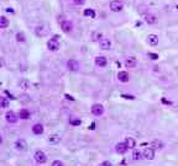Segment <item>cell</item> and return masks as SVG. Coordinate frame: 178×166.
I'll use <instances>...</instances> for the list:
<instances>
[{
    "label": "cell",
    "instance_id": "obj_22",
    "mask_svg": "<svg viewBox=\"0 0 178 166\" xmlns=\"http://www.w3.org/2000/svg\"><path fill=\"white\" fill-rule=\"evenodd\" d=\"M9 26V20L5 16H0V28H6Z\"/></svg>",
    "mask_w": 178,
    "mask_h": 166
},
{
    "label": "cell",
    "instance_id": "obj_21",
    "mask_svg": "<svg viewBox=\"0 0 178 166\" xmlns=\"http://www.w3.org/2000/svg\"><path fill=\"white\" fill-rule=\"evenodd\" d=\"M60 140H61V137L58 134H51L48 137V142L52 144H57V143H60Z\"/></svg>",
    "mask_w": 178,
    "mask_h": 166
},
{
    "label": "cell",
    "instance_id": "obj_18",
    "mask_svg": "<svg viewBox=\"0 0 178 166\" xmlns=\"http://www.w3.org/2000/svg\"><path fill=\"white\" fill-rule=\"evenodd\" d=\"M124 143L126 144V146L129 148V149H135V146H136V140L131 137H126L125 140H124Z\"/></svg>",
    "mask_w": 178,
    "mask_h": 166
},
{
    "label": "cell",
    "instance_id": "obj_15",
    "mask_svg": "<svg viewBox=\"0 0 178 166\" xmlns=\"http://www.w3.org/2000/svg\"><path fill=\"white\" fill-rule=\"evenodd\" d=\"M5 118H6V121H8L9 123H16V122H17V118H19V117H17V116L12 112V111H8L6 115H5Z\"/></svg>",
    "mask_w": 178,
    "mask_h": 166
},
{
    "label": "cell",
    "instance_id": "obj_30",
    "mask_svg": "<svg viewBox=\"0 0 178 166\" xmlns=\"http://www.w3.org/2000/svg\"><path fill=\"white\" fill-rule=\"evenodd\" d=\"M152 146H155V148H157V149H162V148H163V144L161 143V142H153L152 143Z\"/></svg>",
    "mask_w": 178,
    "mask_h": 166
},
{
    "label": "cell",
    "instance_id": "obj_24",
    "mask_svg": "<svg viewBox=\"0 0 178 166\" xmlns=\"http://www.w3.org/2000/svg\"><path fill=\"white\" fill-rule=\"evenodd\" d=\"M19 85H20V87H21V89H24V90H27V89H30V86H31L30 81H29V80H26V79H22V80L19 83Z\"/></svg>",
    "mask_w": 178,
    "mask_h": 166
},
{
    "label": "cell",
    "instance_id": "obj_27",
    "mask_svg": "<svg viewBox=\"0 0 178 166\" xmlns=\"http://www.w3.org/2000/svg\"><path fill=\"white\" fill-rule=\"evenodd\" d=\"M101 38H103V34H101V32H94V33H93V36H92V40H93V41H95V42H99Z\"/></svg>",
    "mask_w": 178,
    "mask_h": 166
},
{
    "label": "cell",
    "instance_id": "obj_2",
    "mask_svg": "<svg viewBox=\"0 0 178 166\" xmlns=\"http://www.w3.org/2000/svg\"><path fill=\"white\" fill-rule=\"evenodd\" d=\"M47 48L51 50V52H57L60 49V42L57 41V36L51 38L48 42H47Z\"/></svg>",
    "mask_w": 178,
    "mask_h": 166
},
{
    "label": "cell",
    "instance_id": "obj_39",
    "mask_svg": "<svg viewBox=\"0 0 178 166\" xmlns=\"http://www.w3.org/2000/svg\"><path fill=\"white\" fill-rule=\"evenodd\" d=\"M94 127H95V123H92V125H91V129H92V131H94V129H95Z\"/></svg>",
    "mask_w": 178,
    "mask_h": 166
},
{
    "label": "cell",
    "instance_id": "obj_6",
    "mask_svg": "<svg viewBox=\"0 0 178 166\" xmlns=\"http://www.w3.org/2000/svg\"><path fill=\"white\" fill-rule=\"evenodd\" d=\"M129 150V148L126 146V144L124 143V142H121V143H118L116 145H115V151L118 153V154H120V155H124V154H126V151Z\"/></svg>",
    "mask_w": 178,
    "mask_h": 166
},
{
    "label": "cell",
    "instance_id": "obj_31",
    "mask_svg": "<svg viewBox=\"0 0 178 166\" xmlns=\"http://www.w3.org/2000/svg\"><path fill=\"white\" fill-rule=\"evenodd\" d=\"M51 166H64V164L61 161V160H55L52 162V165Z\"/></svg>",
    "mask_w": 178,
    "mask_h": 166
},
{
    "label": "cell",
    "instance_id": "obj_13",
    "mask_svg": "<svg viewBox=\"0 0 178 166\" xmlns=\"http://www.w3.org/2000/svg\"><path fill=\"white\" fill-rule=\"evenodd\" d=\"M118 79H119V81H121V83H129L130 75H129L128 71H119V73H118Z\"/></svg>",
    "mask_w": 178,
    "mask_h": 166
},
{
    "label": "cell",
    "instance_id": "obj_4",
    "mask_svg": "<svg viewBox=\"0 0 178 166\" xmlns=\"http://www.w3.org/2000/svg\"><path fill=\"white\" fill-rule=\"evenodd\" d=\"M91 111H92V113H93L94 116L100 117V116L104 113V107H103V105H100V103H94V105L92 106Z\"/></svg>",
    "mask_w": 178,
    "mask_h": 166
},
{
    "label": "cell",
    "instance_id": "obj_11",
    "mask_svg": "<svg viewBox=\"0 0 178 166\" xmlns=\"http://www.w3.org/2000/svg\"><path fill=\"white\" fill-rule=\"evenodd\" d=\"M61 28H62L63 32L68 33V32H70L73 30V25L70 24L69 21H67V20H63V21H61Z\"/></svg>",
    "mask_w": 178,
    "mask_h": 166
},
{
    "label": "cell",
    "instance_id": "obj_3",
    "mask_svg": "<svg viewBox=\"0 0 178 166\" xmlns=\"http://www.w3.org/2000/svg\"><path fill=\"white\" fill-rule=\"evenodd\" d=\"M33 158H35V160H36V162H39V164H46L47 162V155L42 150H36L35 151Z\"/></svg>",
    "mask_w": 178,
    "mask_h": 166
},
{
    "label": "cell",
    "instance_id": "obj_7",
    "mask_svg": "<svg viewBox=\"0 0 178 166\" xmlns=\"http://www.w3.org/2000/svg\"><path fill=\"white\" fill-rule=\"evenodd\" d=\"M67 69L69 70V71H78L79 69H80V65H79V63L77 62V60H68L67 62Z\"/></svg>",
    "mask_w": 178,
    "mask_h": 166
},
{
    "label": "cell",
    "instance_id": "obj_8",
    "mask_svg": "<svg viewBox=\"0 0 178 166\" xmlns=\"http://www.w3.org/2000/svg\"><path fill=\"white\" fill-rule=\"evenodd\" d=\"M99 46H100V48L103 50H109L110 47H111V41L109 38H104L103 37V38L100 40V42H99Z\"/></svg>",
    "mask_w": 178,
    "mask_h": 166
},
{
    "label": "cell",
    "instance_id": "obj_40",
    "mask_svg": "<svg viewBox=\"0 0 178 166\" xmlns=\"http://www.w3.org/2000/svg\"><path fill=\"white\" fill-rule=\"evenodd\" d=\"M2 67H3V60L0 59V68H2Z\"/></svg>",
    "mask_w": 178,
    "mask_h": 166
},
{
    "label": "cell",
    "instance_id": "obj_12",
    "mask_svg": "<svg viewBox=\"0 0 178 166\" xmlns=\"http://www.w3.org/2000/svg\"><path fill=\"white\" fill-rule=\"evenodd\" d=\"M125 67L128 68V69H131V68H135L136 67V64H137V59L135 58V57H128L126 59H125Z\"/></svg>",
    "mask_w": 178,
    "mask_h": 166
},
{
    "label": "cell",
    "instance_id": "obj_23",
    "mask_svg": "<svg viewBox=\"0 0 178 166\" xmlns=\"http://www.w3.org/2000/svg\"><path fill=\"white\" fill-rule=\"evenodd\" d=\"M83 14H84V16L91 17V18H94V17H95V11H94L93 9H85V10L83 11Z\"/></svg>",
    "mask_w": 178,
    "mask_h": 166
},
{
    "label": "cell",
    "instance_id": "obj_17",
    "mask_svg": "<svg viewBox=\"0 0 178 166\" xmlns=\"http://www.w3.org/2000/svg\"><path fill=\"white\" fill-rule=\"evenodd\" d=\"M157 16L156 15H153V14H147L146 16H145V21L149 24V25H155L156 22H157Z\"/></svg>",
    "mask_w": 178,
    "mask_h": 166
},
{
    "label": "cell",
    "instance_id": "obj_5",
    "mask_svg": "<svg viewBox=\"0 0 178 166\" xmlns=\"http://www.w3.org/2000/svg\"><path fill=\"white\" fill-rule=\"evenodd\" d=\"M142 158L146 160H153L155 159V150L152 148H145L142 151Z\"/></svg>",
    "mask_w": 178,
    "mask_h": 166
},
{
    "label": "cell",
    "instance_id": "obj_28",
    "mask_svg": "<svg viewBox=\"0 0 178 166\" xmlns=\"http://www.w3.org/2000/svg\"><path fill=\"white\" fill-rule=\"evenodd\" d=\"M25 40H26V37H25V34H24L22 32L16 33V41H17V42H21V43H24V42H25Z\"/></svg>",
    "mask_w": 178,
    "mask_h": 166
},
{
    "label": "cell",
    "instance_id": "obj_36",
    "mask_svg": "<svg viewBox=\"0 0 178 166\" xmlns=\"http://www.w3.org/2000/svg\"><path fill=\"white\" fill-rule=\"evenodd\" d=\"M161 101H162V103H165V105H171V101H167L165 97H162V100H161Z\"/></svg>",
    "mask_w": 178,
    "mask_h": 166
},
{
    "label": "cell",
    "instance_id": "obj_35",
    "mask_svg": "<svg viewBox=\"0 0 178 166\" xmlns=\"http://www.w3.org/2000/svg\"><path fill=\"white\" fill-rule=\"evenodd\" d=\"M99 166H113V164H111V162H109V161H103Z\"/></svg>",
    "mask_w": 178,
    "mask_h": 166
},
{
    "label": "cell",
    "instance_id": "obj_38",
    "mask_svg": "<svg viewBox=\"0 0 178 166\" xmlns=\"http://www.w3.org/2000/svg\"><path fill=\"white\" fill-rule=\"evenodd\" d=\"M6 11H8V12H11V14L14 12V10H12L11 8H8V9H6Z\"/></svg>",
    "mask_w": 178,
    "mask_h": 166
},
{
    "label": "cell",
    "instance_id": "obj_33",
    "mask_svg": "<svg viewBox=\"0 0 178 166\" xmlns=\"http://www.w3.org/2000/svg\"><path fill=\"white\" fill-rule=\"evenodd\" d=\"M73 3H74L76 5L82 6V5H84V4H85V0H73Z\"/></svg>",
    "mask_w": 178,
    "mask_h": 166
},
{
    "label": "cell",
    "instance_id": "obj_9",
    "mask_svg": "<svg viewBox=\"0 0 178 166\" xmlns=\"http://www.w3.org/2000/svg\"><path fill=\"white\" fill-rule=\"evenodd\" d=\"M15 148L17 150H21V151H26L27 150V143L24 139H19L15 142Z\"/></svg>",
    "mask_w": 178,
    "mask_h": 166
},
{
    "label": "cell",
    "instance_id": "obj_34",
    "mask_svg": "<svg viewBox=\"0 0 178 166\" xmlns=\"http://www.w3.org/2000/svg\"><path fill=\"white\" fill-rule=\"evenodd\" d=\"M121 97H124V99H128V100H135V97H134V96H131V95H125V94H122V95H121Z\"/></svg>",
    "mask_w": 178,
    "mask_h": 166
},
{
    "label": "cell",
    "instance_id": "obj_37",
    "mask_svg": "<svg viewBox=\"0 0 178 166\" xmlns=\"http://www.w3.org/2000/svg\"><path fill=\"white\" fill-rule=\"evenodd\" d=\"M66 99H67V100H70V101H74V99H73L72 96H69V95H66Z\"/></svg>",
    "mask_w": 178,
    "mask_h": 166
},
{
    "label": "cell",
    "instance_id": "obj_41",
    "mask_svg": "<svg viewBox=\"0 0 178 166\" xmlns=\"http://www.w3.org/2000/svg\"><path fill=\"white\" fill-rule=\"evenodd\" d=\"M3 143V138H2V135H0V144Z\"/></svg>",
    "mask_w": 178,
    "mask_h": 166
},
{
    "label": "cell",
    "instance_id": "obj_32",
    "mask_svg": "<svg viewBox=\"0 0 178 166\" xmlns=\"http://www.w3.org/2000/svg\"><path fill=\"white\" fill-rule=\"evenodd\" d=\"M149 57H150L152 60H157V59H158V54H156V53H149Z\"/></svg>",
    "mask_w": 178,
    "mask_h": 166
},
{
    "label": "cell",
    "instance_id": "obj_26",
    "mask_svg": "<svg viewBox=\"0 0 178 166\" xmlns=\"http://www.w3.org/2000/svg\"><path fill=\"white\" fill-rule=\"evenodd\" d=\"M9 106V101L8 99L3 97V96H0V108H6Z\"/></svg>",
    "mask_w": 178,
    "mask_h": 166
},
{
    "label": "cell",
    "instance_id": "obj_10",
    "mask_svg": "<svg viewBox=\"0 0 178 166\" xmlns=\"http://www.w3.org/2000/svg\"><path fill=\"white\" fill-rule=\"evenodd\" d=\"M106 64H108V59H106V57H104V55H98V57L95 58V65L97 67L104 68V67H106Z\"/></svg>",
    "mask_w": 178,
    "mask_h": 166
},
{
    "label": "cell",
    "instance_id": "obj_16",
    "mask_svg": "<svg viewBox=\"0 0 178 166\" xmlns=\"http://www.w3.org/2000/svg\"><path fill=\"white\" fill-rule=\"evenodd\" d=\"M32 133L33 134H36V135H40L43 133V125L41 123H36V124H33L32 127Z\"/></svg>",
    "mask_w": 178,
    "mask_h": 166
},
{
    "label": "cell",
    "instance_id": "obj_29",
    "mask_svg": "<svg viewBox=\"0 0 178 166\" xmlns=\"http://www.w3.org/2000/svg\"><path fill=\"white\" fill-rule=\"evenodd\" d=\"M82 121L79 118H72V119H69V124L70 125H80Z\"/></svg>",
    "mask_w": 178,
    "mask_h": 166
},
{
    "label": "cell",
    "instance_id": "obj_20",
    "mask_svg": "<svg viewBox=\"0 0 178 166\" xmlns=\"http://www.w3.org/2000/svg\"><path fill=\"white\" fill-rule=\"evenodd\" d=\"M19 118H21V119H29V118H30V112H29L26 108L20 109V112H19Z\"/></svg>",
    "mask_w": 178,
    "mask_h": 166
},
{
    "label": "cell",
    "instance_id": "obj_14",
    "mask_svg": "<svg viewBox=\"0 0 178 166\" xmlns=\"http://www.w3.org/2000/svg\"><path fill=\"white\" fill-rule=\"evenodd\" d=\"M147 43H149L150 46H152V47L157 46V44H158V36L155 34V33L149 34V36H147Z\"/></svg>",
    "mask_w": 178,
    "mask_h": 166
},
{
    "label": "cell",
    "instance_id": "obj_25",
    "mask_svg": "<svg viewBox=\"0 0 178 166\" xmlns=\"http://www.w3.org/2000/svg\"><path fill=\"white\" fill-rule=\"evenodd\" d=\"M134 151H132V159L134 160H140V159H142V153L140 151V150H137V149H132Z\"/></svg>",
    "mask_w": 178,
    "mask_h": 166
},
{
    "label": "cell",
    "instance_id": "obj_19",
    "mask_svg": "<svg viewBox=\"0 0 178 166\" xmlns=\"http://www.w3.org/2000/svg\"><path fill=\"white\" fill-rule=\"evenodd\" d=\"M47 32H48V30H47V27H46V26H37V27H36V34H37V36H40V37L46 36V34H47Z\"/></svg>",
    "mask_w": 178,
    "mask_h": 166
},
{
    "label": "cell",
    "instance_id": "obj_1",
    "mask_svg": "<svg viewBox=\"0 0 178 166\" xmlns=\"http://www.w3.org/2000/svg\"><path fill=\"white\" fill-rule=\"evenodd\" d=\"M109 8L113 12H120L124 9V3L121 2V0H111L110 4H109Z\"/></svg>",
    "mask_w": 178,
    "mask_h": 166
}]
</instances>
